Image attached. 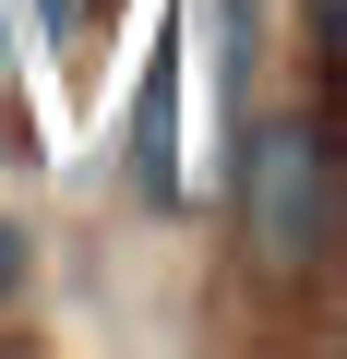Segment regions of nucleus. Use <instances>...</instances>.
Wrapping results in <instances>:
<instances>
[{
  "label": "nucleus",
  "instance_id": "obj_1",
  "mask_svg": "<svg viewBox=\"0 0 347 359\" xmlns=\"http://www.w3.org/2000/svg\"><path fill=\"white\" fill-rule=\"evenodd\" d=\"M252 252L275 264V276H311L323 264V144H311V120H275L264 144H252Z\"/></svg>",
  "mask_w": 347,
  "mask_h": 359
},
{
  "label": "nucleus",
  "instance_id": "obj_2",
  "mask_svg": "<svg viewBox=\"0 0 347 359\" xmlns=\"http://www.w3.org/2000/svg\"><path fill=\"white\" fill-rule=\"evenodd\" d=\"M25 287V228H0V299Z\"/></svg>",
  "mask_w": 347,
  "mask_h": 359
}]
</instances>
